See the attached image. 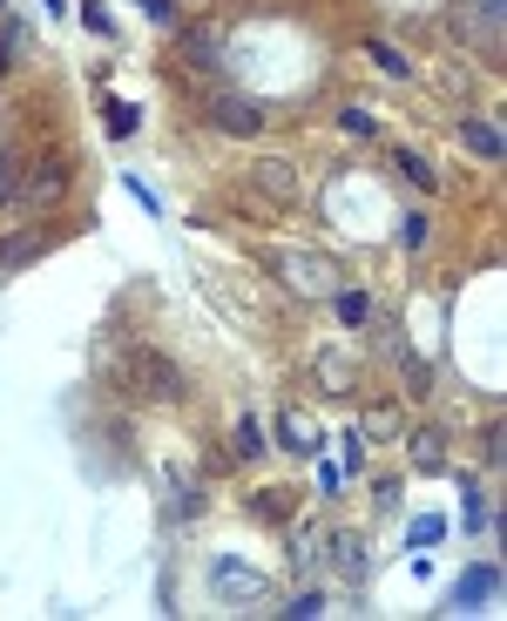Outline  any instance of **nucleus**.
Returning <instances> with one entry per match:
<instances>
[{"instance_id": "nucleus-1", "label": "nucleus", "mask_w": 507, "mask_h": 621, "mask_svg": "<svg viewBox=\"0 0 507 621\" xmlns=\"http://www.w3.org/2000/svg\"><path fill=\"white\" fill-rule=\"evenodd\" d=\"M203 116H210L223 136H237V142H250V136H265V129H271L265 102L237 96V88H223V81H210V88H203Z\"/></svg>"}, {"instance_id": "nucleus-2", "label": "nucleus", "mask_w": 507, "mask_h": 621, "mask_svg": "<svg viewBox=\"0 0 507 621\" xmlns=\"http://www.w3.org/2000/svg\"><path fill=\"white\" fill-rule=\"evenodd\" d=\"M500 561H474L447 594H440V614H487V608H500Z\"/></svg>"}, {"instance_id": "nucleus-3", "label": "nucleus", "mask_w": 507, "mask_h": 621, "mask_svg": "<svg viewBox=\"0 0 507 621\" xmlns=\"http://www.w3.org/2000/svg\"><path fill=\"white\" fill-rule=\"evenodd\" d=\"M210 588H217L223 601H258V594H265V574L243 568V561H230V554H217V561H210Z\"/></svg>"}, {"instance_id": "nucleus-4", "label": "nucleus", "mask_w": 507, "mask_h": 621, "mask_svg": "<svg viewBox=\"0 0 507 621\" xmlns=\"http://www.w3.org/2000/svg\"><path fill=\"white\" fill-rule=\"evenodd\" d=\"M61 190H68V162H41L28 183L14 176V197L28 203V210H48V203H61Z\"/></svg>"}, {"instance_id": "nucleus-5", "label": "nucleus", "mask_w": 507, "mask_h": 621, "mask_svg": "<svg viewBox=\"0 0 507 621\" xmlns=\"http://www.w3.org/2000/svg\"><path fill=\"white\" fill-rule=\"evenodd\" d=\"M460 149H467V156H480V162L494 169V162L507 156V136H500V122H494V116H467V122H460Z\"/></svg>"}, {"instance_id": "nucleus-6", "label": "nucleus", "mask_w": 507, "mask_h": 621, "mask_svg": "<svg viewBox=\"0 0 507 621\" xmlns=\"http://www.w3.org/2000/svg\"><path fill=\"white\" fill-rule=\"evenodd\" d=\"M331 311H338V324H346V331H366V324L379 318V304H372L366 284H331Z\"/></svg>"}, {"instance_id": "nucleus-7", "label": "nucleus", "mask_w": 507, "mask_h": 621, "mask_svg": "<svg viewBox=\"0 0 507 621\" xmlns=\"http://www.w3.org/2000/svg\"><path fill=\"white\" fill-rule=\"evenodd\" d=\"M28 41H34V28L8 8V14H0V81H8L14 68H21V54H28Z\"/></svg>"}, {"instance_id": "nucleus-8", "label": "nucleus", "mask_w": 507, "mask_h": 621, "mask_svg": "<svg viewBox=\"0 0 507 621\" xmlns=\"http://www.w3.org/2000/svg\"><path fill=\"white\" fill-rule=\"evenodd\" d=\"M230 453H237V460H265V453H271V432H265L258 412H243V419L230 425Z\"/></svg>"}, {"instance_id": "nucleus-9", "label": "nucleus", "mask_w": 507, "mask_h": 621, "mask_svg": "<svg viewBox=\"0 0 507 621\" xmlns=\"http://www.w3.org/2000/svg\"><path fill=\"white\" fill-rule=\"evenodd\" d=\"M278 453H291V460H318V432H311L298 412H278Z\"/></svg>"}, {"instance_id": "nucleus-10", "label": "nucleus", "mask_w": 507, "mask_h": 621, "mask_svg": "<svg viewBox=\"0 0 507 621\" xmlns=\"http://www.w3.org/2000/svg\"><path fill=\"white\" fill-rule=\"evenodd\" d=\"M285 278H291L298 291H331V284H338V271H331L325 257H285Z\"/></svg>"}, {"instance_id": "nucleus-11", "label": "nucleus", "mask_w": 507, "mask_h": 621, "mask_svg": "<svg viewBox=\"0 0 507 621\" xmlns=\"http://www.w3.org/2000/svg\"><path fill=\"white\" fill-rule=\"evenodd\" d=\"M392 169L406 176V183H412L419 197H434V190H440V176H434V162L419 156V149H392Z\"/></svg>"}, {"instance_id": "nucleus-12", "label": "nucleus", "mask_w": 507, "mask_h": 621, "mask_svg": "<svg viewBox=\"0 0 507 621\" xmlns=\"http://www.w3.org/2000/svg\"><path fill=\"white\" fill-rule=\"evenodd\" d=\"M102 116H109V136H116V142H129V136L142 129V102H122V96H102Z\"/></svg>"}, {"instance_id": "nucleus-13", "label": "nucleus", "mask_w": 507, "mask_h": 621, "mask_svg": "<svg viewBox=\"0 0 507 621\" xmlns=\"http://www.w3.org/2000/svg\"><path fill=\"white\" fill-rule=\"evenodd\" d=\"M338 473H366V432L359 425H346V432H338Z\"/></svg>"}, {"instance_id": "nucleus-14", "label": "nucleus", "mask_w": 507, "mask_h": 621, "mask_svg": "<svg viewBox=\"0 0 507 621\" xmlns=\"http://www.w3.org/2000/svg\"><path fill=\"white\" fill-rule=\"evenodd\" d=\"M331 554H338V574H346V581H359V574H366V541H359V534H338V541H331Z\"/></svg>"}, {"instance_id": "nucleus-15", "label": "nucleus", "mask_w": 507, "mask_h": 621, "mask_svg": "<svg viewBox=\"0 0 507 621\" xmlns=\"http://www.w3.org/2000/svg\"><path fill=\"white\" fill-rule=\"evenodd\" d=\"M366 54H372V61H379V74H392V81H406V74H412V61H406L386 34H372V41H366Z\"/></svg>"}, {"instance_id": "nucleus-16", "label": "nucleus", "mask_w": 507, "mask_h": 621, "mask_svg": "<svg viewBox=\"0 0 507 621\" xmlns=\"http://www.w3.org/2000/svg\"><path fill=\"white\" fill-rule=\"evenodd\" d=\"M440 541H447V520H440V513H412L406 548H440Z\"/></svg>"}, {"instance_id": "nucleus-17", "label": "nucleus", "mask_w": 507, "mask_h": 621, "mask_svg": "<svg viewBox=\"0 0 507 621\" xmlns=\"http://www.w3.org/2000/svg\"><path fill=\"white\" fill-rule=\"evenodd\" d=\"M81 28H89L96 41H116V14H109V0H81V14H74Z\"/></svg>"}, {"instance_id": "nucleus-18", "label": "nucleus", "mask_w": 507, "mask_h": 621, "mask_svg": "<svg viewBox=\"0 0 507 621\" xmlns=\"http://www.w3.org/2000/svg\"><path fill=\"white\" fill-rule=\"evenodd\" d=\"M278 614H285V621H318V614H325V588H298Z\"/></svg>"}, {"instance_id": "nucleus-19", "label": "nucleus", "mask_w": 507, "mask_h": 621, "mask_svg": "<svg viewBox=\"0 0 507 621\" xmlns=\"http://www.w3.org/2000/svg\"><path fill=\"white\" fill-rule=\"evenodd\" d=\"M487 520H494V513H487V493H474V487H467V500H460V534H467V541H474V534H487Z\"/></svg>"}, {"instance_id": "nucleus-20", "label": "nucleus", "mask_w": 507, "mask_h": 621, "mask_svg": "<svg viewBox=\"0 0 507 621\" xmlns=\"http://www.w3.org/2000/svg\"><path fill=\"white\" fill-rule=\"evenodd\" d=\"M338 129H346V136H352V142H372V136H379V116H372V109H359V102H352V109H338Z\"/></svg>"}, {"instance_id": "nucleus-21", "label": "nucleus", "mask_w": 507, "mask_h": 621, "mask_svg": "<svg viewBox=\"0 0 507 621\" xmlns=\"http://www.w3.org/2000/svg\"><path fill=\"white\" fill-rule=\"evenodd\" d=\"M41 250H48V237H34V230L14 237V243H0V271H14V263H28V257H41Z\"/></svg>"}, {"instance_id": "nucleus-22", "label": "nucleus", "mask_w": 507, "mask_h": 621, "mask_svg": "<svg viewBox=\"0 0 507 621\" xmlns=\"http://www.w3.org/2000/svg\"><path fill=\"white\" fill-rule=\"evenodd\" d=\"M427 237H434V217H427V210H406V223H399V250H427Z\"/></svg>"}, {"instance_id": "nucleus-23", "label": "nucleus", "mask_w": 507, "mask_h": 621, "mask_svg": "<svg viewBox=\"0 0 507 621\" xmlns=\"http://www.w3.org/2000/svg\"><path fill=\"white\" fill-rule=\"evenodd\" d=\"M122 190H129V197L142 203V217H162V197H156V190L142 183V169H122Z\"/></svg>"}, {"instance_id": "nucleus-24", "label": "nucleus", "mask_w": 507, "mask_h": 621, "mask_svg": "<svg viewBox=\"0 0 507 621\" xmlns=\"http://www.w3.org/2000/svg\"><path fill=\"white\" fill-rule=\"evenodd\" d=\"M129 8H142V21L156 28H177V0H129Z\"/></svg>"}, {"instance_id": "nucleus-25", "label": "nucleus", "mask_w": 507, "mask_h": 621, "mask_svg": "<svg viewBox=\"0 0 507 621\" xmlns=\"http://www.w3.org/2000/svg\"><path fill=\"white\" fill-rule=\"evenodd\" d=\"M412 447H419V467H427V473H440V439H434V432H419Z\"/></svg>"}, {"instance_id": "nucleus-26", "label": "nucleus", "mask_w": 507, "mask_h": 621, "mask_svg": "<svg viewBox=\"0 0 507 621\" xmlns=\"http://www.w3.org/2000/svg\"><path fill=\"white\" fill-rule=\"evenodd\" d=\"M285 500H291V493H258V513H265V520H285V513H291Z\"/></svg>"}, {"instance_id": "nucleus-27", "label": "nucleus", "mask_w": 507, "mask_h": 621, "mask_svg": "<svg viewBox=\"0 0 507 621\" xmlns=\"http://www.w3.org/2000/svg\"><path fill=\"white\" fill-rule=\"evenodd\" d=\"M338 487H346V473H338V467H318V493H325V500H331V493H338Z\"/></svg>"}, {"instance_id": "nucleus-28", "label": "nucleus", "mask_w": 507, "mask_h": 621, "mask_svg": "<svg viewBox=\"0 0 507 621\" xmlns=\"http://www.w3.org/2000/svg\"><path fill=\"white\" fill-rule=\"evenodd\" d=\"M14 203V169H0V210Z\"/></svg>"}, {"instance_id": "nucleus-29", "label": "nucleus", "mask_w": 507, "mask_h": 621, "mask_svg": "<svg viewBox=\"0 0 507 621\" xmlns=\"http://www.w3.org/2000/svg\"><path fill=\"white\" fill-rule=\"evenodd\" d=\"M0 14H8V0H0Z\"/></svg>"}]
</instances>
